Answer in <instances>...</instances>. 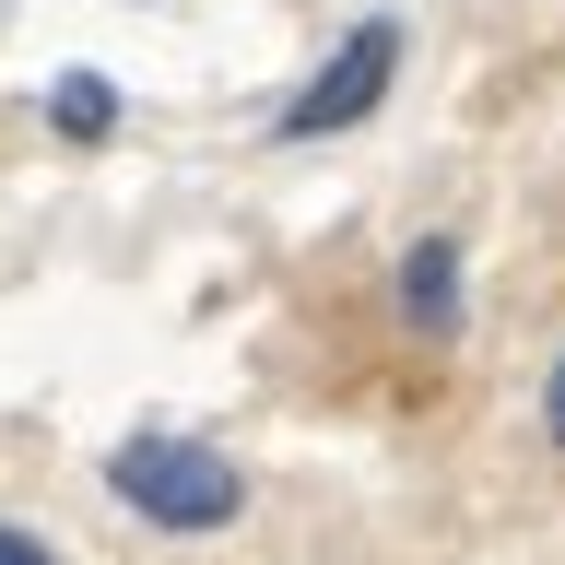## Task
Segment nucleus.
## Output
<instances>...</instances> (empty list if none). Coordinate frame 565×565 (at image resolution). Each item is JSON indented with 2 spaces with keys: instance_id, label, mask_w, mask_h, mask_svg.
<instances>
[{
  "instance_id": "nucleus-1",
  "label": "nucleus",
  "mask_w": 565,
  "mask_h": 565,
  "mask_svg": "<svg viewBox=\"0 0 565 565\" xmlns=\"http://www.w3.org/2000/svg\"><path fill=\"white\" fill-rule=\"evenodd\" d=\"M106 483L153 530H224L247 507V471L224 448H201V436H130V448H106Z\"/></svg>"
},
{
  "instance_id": "nucleus-2",
  "label": "nucleus",
  "mask_w": 565,
  "mask_h": 565,
  "mask_svg": "<svg viewBox=\"0 0 565 565\" xmlns=\"http://www.w3.org/2000/svg\"><path fill=\"white\" fill-rule=\"evenodd\" d=\"M388 71H401V24H353L342 47H330V60H318V83L295 106H282V141H330V130H353V118H365V106L388 95Z\"/></svg>"
},
{
  "instance_id": "nucleus-3",
  "label": "nucleus",
  "mask_w": 565,
  "mask_h": 565,
  "mask_svg": "<svg viewBox=\"0 0 565 565\" xmlns=\"http://www.w3.org/2000/svg\"><path fill=\"white\" fill-rule=\"evenodd\" d=\"M401 318H413L424 342L459 330V236H424L413 259H401Z\"/></svg>"
},
{
  "instance_id": "nucleus-4",
  "label": "nucleus",
  "mask_w": 565,
  "mask_h": 565,
  "mask_svg": "<svg viewBox=\"0 0 565 565\" xmlns=\"http://www.w3.org/2000/svg\"><path fill=\"white\" fill-rule=\"evenodd\" d=\"M47 130H60V141H106V130H118V83H106V71H60Z\"/></svg>"
},
{
  "instance_id": "nucleus-5",
  "label": "nucleus",
  "mask_w": 565,
  "mask_h": 565,
  "mask_svg": "<svg viewBox=\"0 0 565 565\" xmlns=\"http://www.w3.org/2000/svg\"><path fill=\"white\" fill-rule=\"evenodd\" d=\"M0 565H47V542L35 530H0Z\"/></svg>"
},
{
  "instance_id": "nucleus-6",
  "label": "nucleus",
  "mask_w": 565,
  "mask_h": 565,
  "mask_svg": "<svg viewBox=\"0 0 565 565\" xmlns=\"http://www.w3.org/2000/svg\"><path fill=\"white\" fill-rule=\"evenodd\" d=\"M542 424H554V448H565V365L542 377Z\"/></svg>"
}]
</instances>
